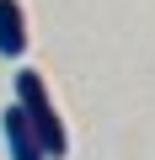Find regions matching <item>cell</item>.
Segmentation results:
<instances>
[{
	"instance_id": "cell-1",
	"label": "cell",
	"mask_w": 155,
	"mask_h": 160,
	"mask_svg": "<svg viewBox=\"0 0 155 160\" xmlns=\"http://www.w3.org/2000/svg\"><path fill=\"white\" fill-rule=\"evenodd\" d=\"M11 107L32 123L43 155H48V160H64L70 133H64V118H59V107H54V96H48V86H43V69H16V102H11Z\"/></svg>"
},
{
	"instance_id": "cell-2",
	"label": "cell",
	"mask_w": 155,
	"mask_h": 160,
	"mask_svg": "<svg viewBox=\"0 0 155 160\" xmlns=\"http://www.w3.org/2000/svg\"><path fill=\"white\" fill-rule=\"evenodd\" d=\"M0 128H6V149H11V160H48L43 144H38V133H32V123H27L16 107L0 112Z\"/></svg>"
},
{
	"instance_id": "cell-3",
	"label": "cell",
	"mask_w": 155,
	"mask_h": 160,
	"mask_svg": "<svg viewBox=\"0 0 155 160\" xmlns=\"http://www.w3.org/2000/svg\"><path fill=\"white\" fill-rule=\"evenodd\" d=\"M27 53V11L22 0H0V59H22Z\"/></svg>"
}]
</instances>
